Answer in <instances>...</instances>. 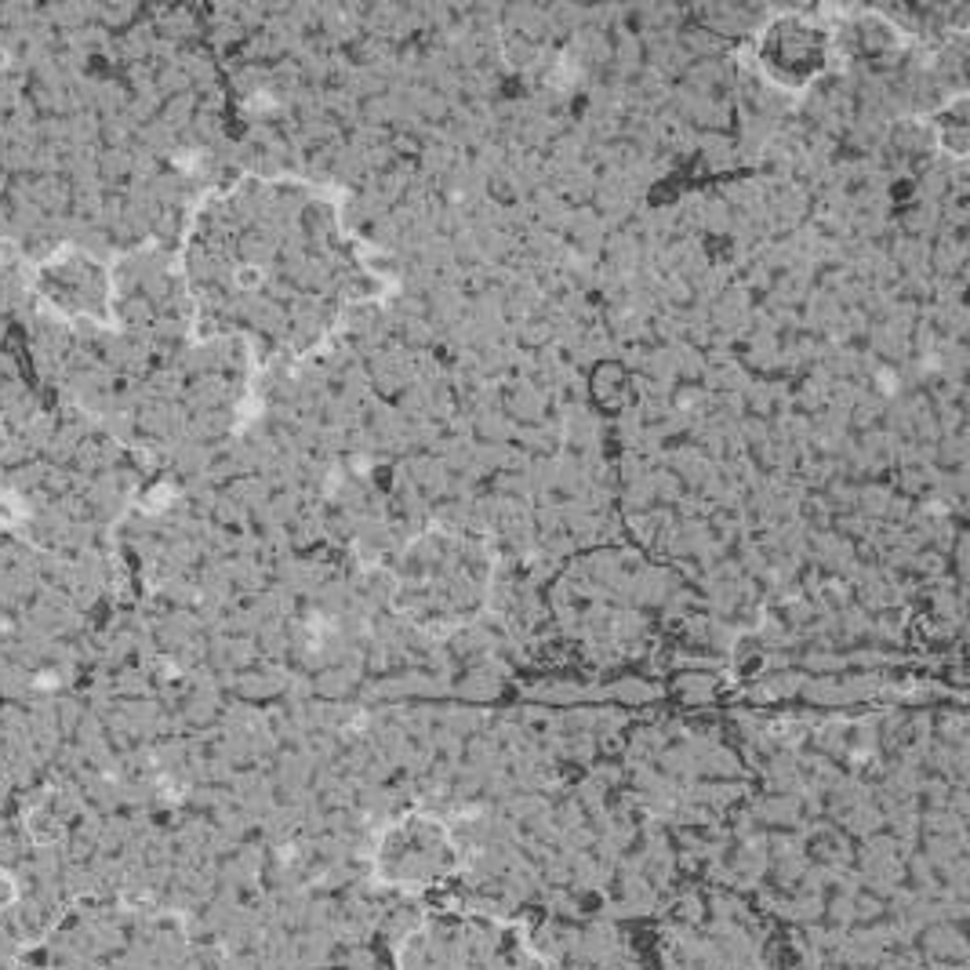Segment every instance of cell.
<instances>
[{
  "label": "cell",
  "mask_w": 970,
  "mask_h": 970,
  "mask_svg": "<svg viewBox=\"0 0 970 970\" xmlns=\"http://www.w3.org/2000/svg\"><path fill=\"white\" fill-rule=\"evenodd\" d=\"M19 898H22V884H19V876L11 873V869H0V912L15 909Z\"/></svg>",
  "instance_id": "6da1fadb"
}]
</instances>
